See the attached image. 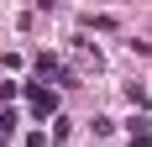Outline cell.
I'll list each match as a JSON object with an SVG mask.
<instances>
[{
    "label": "cell",
    "instance_id": "obj_1",
    "mask_svg": "<svg viewBox=\"0 0 152 147\" xmlns=\"http://www.w3.org/2000/svg\"><path fill=\"white\" fill-rule=\"evenodd\" d=\"M31 110H37V116H53V95H47V89H31Z\"/></svg>",
    "mask_w": 152,
    "mask_h": 147
},
{
    "label": "cell",
    "instance_id": "obj_2",
    "mask_svg": "<svg viewBox=\"0 0 152 147\" xmlns=\"http://www.w3.org/2000/svg\"><path fill=\"white\" fill-rule=\"evenodd\" d=\"M131 147H152V137H147V132H137V137H131Z\"/></svg>",
    "mask_w": 152,
    "mask_h": 147
}]
</instances>
